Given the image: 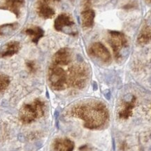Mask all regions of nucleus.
Here are the masks:
<instances>
[{"label": "nucleus", "instance_id": "f257e3e1", "mask_svg": "<svg viewBox=\"0 0 151 151\" xmlns=\"http://www.w3.org/2000/svg\"><path fill=\"white\" fill-rule=\"evenodd\" d=\"M72 115L85 120V126L89 129H97L102 125L106 119V111L101 104L83 105L75 107Z\"/></svg>", "mask_w": 151, "mask_h": 151}, {"label": "nucleus", "instance_id": "f03ea898", "mask_svg": "<svg viewBox=\"0 0 151 151\" xmlns=\"http://www.w3.org/2000/svg\"><path fill=\"white\" fill-rule=\"evenodd\" d=\"M44 115V103L39 99L32 104H24L19 113L20 120L24 124H29Z\"/></svg>", "mask_w": 151, "mask_h": 151}, {"label": "nucleus", "instance_id": "7ed1b4c3", "mask_svg": "<svg viewBox=\"0 0 151 151\" xmlns=\"http://www.w3.org/2000/svg\"><path fill=\"white\" fill-rule=\"evenodd\" d=\"M48 81L50 86L54 90H64L67 86V75L65 71L58 65H51L48 69Z\"/></svg>", "mask_w": 151, "mask_h": 151}, {"label": "nucleus", "instance_id": "20e7f679", "mask_svg": "<svg viewBox=\"0 0 151 151\" xmlns=\"http://www.w3.org/2000/svg\"><path fill=\"white\" fill-rule=\"evenodd\" d=\"M109 42L113 49L114 56L117 60L121 57L122 50L127 46L128 42L125 35L118 31L109 32Z\"/></svg>", "mask_w": 151, "mask_h": 151}, {"label": "nucleus", "instance_id": "39448f33", "mask_svg": "<svg viewBox=\"0 0 151 151\" xmlns=\"http://www.w3.org/2000/svg\"><path fill=\"white\" fill-rule=\"evenodd\" d=\"M88 71L84 66L76 65L71 70L70 82L72 86L77 88H83L88 80Z\"/></svg>", "mask_w": 151, "mask_h": 151}, {"label": "nucleus", "instance_id": "423d86ee", "mask_svg": "<svg viewBox=\"0 0 151 151\" xmlns=\"http://www.w3.org/2000/svg\"><path fill=\"white\" fill-rule=\"evenodd\" d=\"M89 53L104 63H109L111 61L110 52L101 43H92L89 48Z\"/></svg>", "mask_w": 151, "mask_h": 151}, {"label": "nucleus", "instance_id": "0eeeda50", "mask_svg": "<svg viewBox=\"0 0 151 151\" xmlns=\"http://www.w3.org/2000/svg\"><path fill=\"white\" fill-rule=\"evenodd\" d=\"M71 52L69 48H64L57 51L53 56L54 65H67L71 61Z\"/></svg>", "mask_w": 151, "mask_h": 151}, {"label": "nucleus", "instance_id": "6e6552de", "mask_svg": "<svg viewBox=\"0 0 151 151\" xmlns=\"http://www.w3.org/2000/svg\"><path fill=\"white\" fill-rule=\"evenodd\" d=\"M74 25L71 17L67 14H62L57 17L54 22V27L57 31L63 32L65 27H71Z\"/></svg>", "mask_w": 151, "mask_h": 151}, {"label": "nucleus", "instance_id": "1a4fd4ad", "mask_svg": "<svg viewBox=\"0 0 151 151\" xmlns=\"http://www.w3.org/2000/svg\"><path fill=\"white\" fill-rule=\"evenodd\" d=\"M20 43L18 41H11V42L7 43L0 50V58H6V57L14 55L20 50Z\"/></svg>", "mask_w": 151, "mask_h": 151}, {"label": "nucleus", "instance_id": "9d476101", "mask_svg": "<svg viewBox=\"0 0 151 151\" xmlns=\"http://www.w3.org/2000/svg\"><path fill=\"white\" fill-rule=\"evenodd\" d=\"M95 13L91 9H83L81 13V22L84 28L92 27L94 24Z\"/></svg>", "mask_w": 151, "mask_h": 151}, {"label": "nucleus", "instance_id": "9b49d317", "mask_svg": "<svg viewBox=\"0 0 151 151\" xmlns=\"http://www.w3.org/2000/svg\"><path fill=\"white\" fill-rule=\"evenodd\" d=\"M24 2V0H3L2 8L8 9L18 16L20 14V9Z\"/></svg>", "mask_w": 151, "mask_h": 151}, {"label": "nucleus", "instance_id": "f8f14e48", "mask_svg": "<svg viewBox=\"0 0 151 151\" xmlns=\"http://www.w3.org/2000/svg\"><path fill=\"white\" fill-rule=\"evenodd\" d=\"M55 151H73L74 143L68 139H58L55 141Z\"/></svg>", "mask_w": 151, "mask_h": 151}, {"label": "nucleus", "instance_id": "ddd939ff", "mask_svg": "<svg viewBox=\"0 0 151 151\" xmlns=\"http://www.w3.org/2000/svg\"><path fill=\"white\" fill-rule=\"evenodd\" d=\"M37 14L39 16L44 19L52 18L55 16V12L48 4L42 2H38L37 8Z\"/></svg>", "mask_w": 151, "mask_h": 151}, {"label": "nucleus", "instance_id": "4468645a", "mask_svg": "<svg viewBox=\"0 0 151 151\" xmlns=\"http://www.w3.org/2000/svg\"><path fill=\"white\" fill-rule=\"evenodd\" d=\"M151 41V27L143 26L137 38V42L140 45L148 44Z\"/></svg>", "mask_w": 151, "mask_h": 151}, {"label": "nucleus", "instance_id": "2eb2a0df", "mask_svg": "<svg viewBox=\"0 0 151 151\" xmlns=\"http://www.w3.org/2000/svg\"><path fill=\"white\" fill-rule=\"evenodd\" d=\"M25 33L31 37L32 42L37 43L41 38L43 37L44 32L39 27H34L32 28H28L25 30Z\"/></svg>", "mask_w": 151, "mask_h": 151}, {"label": "nucleus", "instance_id": "dca6fc26", "mask_svg": "<svg viewBox=\"0 0 151 151\" xmlns=\"http://www.w3.org/2000/svg\"><path fill=\"white\" fill-rule=\"evenodd\" d=\"M9 84H10V78L8 76L4 73H0V93L6 90Z\"/></svg>", "mask_w": 151, "mask_h": 151}, {"label": "nucleus", "instance_id": "f3484780", "mask_svg": "<svg viewBox=\"0 0 151 151\" xmlns=\"http://www.w3.org/2000/svg\"><path fill=\"white\" fill-rule=\"evenodd\" d=\"M16 29V24H4L0 27V36L8 35Z\"/></svg>", "mask_w": 151, "mask_h": 151}, {"label": "nucleus", "instance_id": "a211bd4d", "mask_svg": "<svg viewBox=\"0 0 151 151\" xmlns=\"http://www.w3.org/2000/svg\"><path fill=\"white\" fill-rule=\"evenodd\" d=\"M26 65H27V67L29 69L30 72H35L36 70H37V67H36V65L35 62L32 61H28L27 63H26Z\"/></svg>", "mask_w": 151, "mask_h": 151}, {"label": "nucleus", "instance_id": "6ab92c4d", "mask_svg": "<svg viewBox=\"0 0 151 151\" xmlns=\"http://www.w3.org/2000/svg\"><path fill=\"white\" fill-rule=\"evenodd\" d=\"M92 4V0H83L82 1V5L83 7V9H90V6Z\"/></svg>", "mask_w": 151, "mask_h": 151}, {"label": "nucleus", "instance_id": "aec40b11", "mask_svg": "<svg viewBox=\"0 0 151 151\" xmlns=\"http://www.w3.org/2000/svg\"><path fill=\"white\" fill-rule=\"evenodd\" d=\"M60 0H39V2H42V3H45L48 4L49 3L51 2H58V1H60Z\"/></svg>", "mask_w": 151, "mask_h": 151}, {"label": "nucleus", "instance_id": "412c9836", "mask_svg": "<svg viewBox=\"0 0 151 151\" xmlns=\"http://www.w3.org/2000/svg\"><path fill=\"white\" fill-rule=\"evenodd\" d=\"M150 1H151V0H150Z\"/></svg>", "mask_w": 151, "mask_h": 151}]
</instances>
